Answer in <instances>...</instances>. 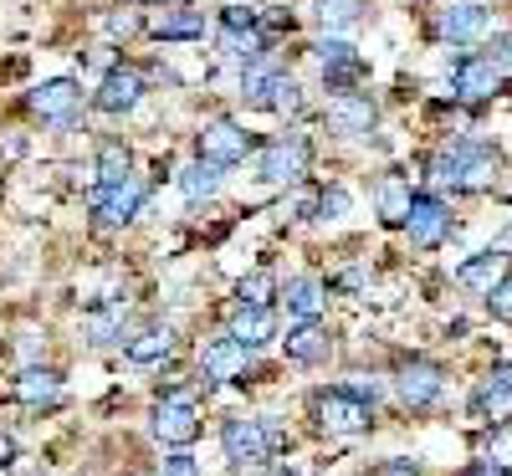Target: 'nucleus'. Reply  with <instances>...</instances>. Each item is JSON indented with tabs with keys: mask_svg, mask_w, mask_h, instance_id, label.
Segmentation results:
<instances>
[{
	"mask_svg": "<svg viewBox=\"0 0 512 476\" xmlns=\"http://www.w3.org/2000/svg\"><path fill=\"white\" fill-rule=\"evenodd\" d=\"M431 180L472 195V190H487V185L497 180V159H492V149H482V144H451V149H441V154L431 159Z\"/></svg>",
	"mask_w": 512,
	"mask_h": 476,
	"instance_id": "obj_1",
	"label": "nucleus"
},
{
	"mask_svg": "<svg viewBox=\"0 0 512 476\" xmlns=\"http://www.w3.org/2000/svg\"><path fill=\"white\" fill-rule=\"evenodd\" d=\"M221 446H226V461L231 466H262L272 456V446H277V430L267 420H246L241 415V420H226Z\"/></svg>",
	"mask_w": 512,
	"mask_h": 476,
	"instance_id": "obj_2",
	"label": "nucleus"
},
{
	"mask_svg": "<svg viewBox=\"0 0 512 476\" xmlns=\"http://www.w3.org/2000/svg\"><path fill=\"white\" fill-rule=\"evenodd\" d=\"M246 149H251V134H246V128H236L231 118H216V123L200 128V159L205 164L231 169V164L246 159Z\"/></svg>",
	"mask_w": 512,
	"mask_h": 476,
	"instance_id": "obj_3",
	"label": "nucleus"
},
{
	"mask_svg": "<svg viewBox=\"0 0 512 476\" xmlns=\"http://www.w3.org/2000/svg\"><path fill=\"white\" fill-rule=\"evenodd\" d=\"M395 389H400V400H405L410 410H425V405H436V400H441V389H446V369H441V364H431V359H410V364H400Z\"/></svg>",
	"mask_w": 512,
	"mask_h": 476,
	"instance_id": "obj_4",
	"label": "nucleus"
},
{
	"mask_svg": "<svg viewBox=\"0 0 512 476\" xmlns=\"http://www.w3.org/2000/svg\"><path fill=\"white\" fill-rule=\"evenodd\" d=\"M497 88H502V67H492L487 57H456V67H451V98L487 103Z\"/></svg>",
	"mask_w": 512,
	"mask_h": 476,
	"instance_id": "obj_5",
	"label": "nucleus"
},
{
	"mask_svg": "<svg viewBox=\"0 0 512 476\" xmlns=\"http://www.w3.org/2000/svg\"><path fill=\"white\" fill-rule=\"evenodd\" d=\"M154 436L164 446H190L200 436V415H195V400L190 395H164L159 410H154Z\"/></svg>",
	"mask_w": 512,
	"mask_h": 476,
	"instance_id": "obj_6",
	"label": "nucleus"
},
{
	"mask_svg": "<svg viewBox=\"0 0 512 476\" xmlns=\"http://www.w3.org/2000/svg\"><path fill=\"white\" fill-rule=\"evenodd\" d=\"M303 169H308V144L303 139H277L262 149V159H256V175H262L267 185H292V180H303Z\"/></svg>",
	"mask_w": 512,
	"mask_h": 476,
	"instance_id": "obj_7",
	"label": "nucleus"
},
{
	"mask_svg": "<svg viewBox=\"0 0 512 476\" xmlns=\"http://www.w3.org/2000/svg\"><path fill=\"white\" fill-rule=\"evenodd\" d=\"M369 405H359L354 395H344V389H333V395H318V425L328 430V436H359V430H369Z\"/></svg>",
	"mask_w": 512,
	"mask_h": 476,
	"instance_id": "obj_8",
	"label": "nucleus"
},
{
	"mask_svg": "<svg viewBox=\"0 0 512 476\" xmlns=\"http://www.w3.org/2000/svg\"><path fill=\"white\" fill-rule=\"evenodd\" d=\"M88 205H93L98 221H108V226H128V221L139 215V205H144V185H139V180H123V185H98Z\"/></svg>",
	"mask_w": 512,
	"mask_h": 476,
	"instance_id": "obj_9",
	"label": "nucleus"
},
{
	"mask_svg": "<svg viewBox=\"0 0 512 476\" xmlns=\"http://www.w3.org/2000/svg\"><path fill=\"white\" fill-rule=\"evenodd\" d=\"M82 108V88L72 77H57V82H41V88L31 93V113H41L47 123H72Z\"/></svg>",
	"mask_w": 512,
	"mask_h": 476,
	"instance_id": "obj_10",
	"label": "nucleus"
},
{
	"mask_svg": "<svg viewBox=\"0 0 512 476\" xmlns=\"http://www.w3.org/2000/svg\"><path fill=\"white\" fill-rule=\"evenodd\" d=\"M405 231H410L415 246H441V241L451 236V215H446V205H441L436 195H415Z\"/></svg>",
	"mask_w": 512,
	"mask_h": 476,
	"instance_id": "obj_11",
	"label": "nucleus"
},
{
	"mask_svg": "<svg viewBox=\"0 0 512 476\" xmlns=\"http://www.w3.org/2000/svg\"><path fill=\"white\" fill-rule=\"evenodd\" d=\"M328 128H333L338 139L369 134V128H374V98H364V93H338V98L328 103Z\"/></svg>",
	"mask_w": 512,
	"mask_h": 476,
	"instance_id": "obj_12",
	"label": "nucleus"
},
{
	"mask_svg": "<svg viewBox=\"0 0 512 476\" xmlns=\"http://www.w3.org/2000/svg\"><path fill=\"white\" fill-rule=\"evenodd\" d=\"M200 374L210 384H221V379H241L246 374V349L226 333V338H210L205 349H200Z\"/></svg>",
	"mask_w": 512,
	"mask_h": 476,
	"instance_id": "obj_13",
	"label": "nucleus"
},
{
	"mask_svg": "<svg viewBox=\"0 0 512 476\" xmlns=\"http://www.w3.org/2000/svg\"><path fill=\"white\" fill-rule=\"evenodd\" d=\"M139 98H144V77L134 72V67H113L108 77H103V88H98V108L103 113H128V108H139Z\"/></svg>",
	"mask_w": 512,
	"mask_h": 476,
	"instance_id": "obj_14",
	"label": "nucleus"
},
{
	"mask_svg": "<svg viewBox=\"0 0 512 476\" xmlns=\"http://www.w3.org/2000/svg\"><path fill=\"white\" fill-rule=\"evenodd\" d=\"M487 26H492V11L477 6V0L441 11V21H436V31H441L446 41H477V36H487Z\"/></svg>",
	"mask_w": 512,
	"mask_h": 476,
	"instance_id": "obj_15",
	"label": "nucleus"
},
{
	"mask_svg": "<svg viewBox=\"0 0 512 476\" xmlns=\"http://www.w3.org/2000/svg\"><path fill=\"white\" fill-rule=\"evenodd\" d=\"M231 338L241 343L246 354H251V349H262V343H272V338H277V318H272V308H236V318H231Z\"/></svg>",
	"mask_w": 512,
	"mask_h": 476,
	"instance_id": "obj_16",
	"label": "nucleus"
},
{
	"mask_svg": "<svg viewBox=\"0 0 512 476\" xmlns=\"http://www.w3.org/2000/svg\"><path fill=\"white\" fill-rule=\"evenodd\" d=\"M472 410L477 415H507L512 410V364H497L472 395Z\"/></svg>",
	"mask_w": 512,
	"mask_h": 476,
	"instance_id": "obj_17",
	"label": "nucleus"
},
{
	"mask_svg": "<svg viewBox=\"0 0 512 476\" xmlns=\"http://www.w3.org/2000/svg\"><path fill=\"white\" fill-rule=\"evenodd\" d=\"M374 200H379V215H384V221H390V226H405V221H410V205H415V190H410L405 175H384L379 190H374Z\"/></svg>",
	"mask_w": 512,
	"mask_h": 476,
	"instance_id": "obj_18",
	"label": "nucleus"
},
{
	"mask_svg": "<svg viewBox=\"0 0 512 476\" xmlns=\"http://www.w3.org/2000/svg\"><path fill=\"white\" fill-rule=\"evenodd\" d=\"M169 354H175V328L169 323H154L139 338H128V364H159Z\"/></svg>",
	"mask_w": 512,
	"mask_h": 476,
	"instance_id": "obj_19",
	"label": "nucleus"
},
{
	"mask_svg": "<svg viewBox=\"0 0 512 476\" xmlns=\"http://www.w3.org/2000/svg\"><path fill=\"white\" fill-rule=\"evenodd\" d=\"M282 302H287V313H292L297 323H318V308H323V282H318V277H292V282H287V292H282Z\"/></svg>",
	"mask_w": 512,
	"mask_h": 476,
	"instance_id": "obj_20",
	"label": "nucleus"
},
{
	"mask_svg": "<svg viewBox=\"0 0 512 476\" xmlns=\"http://www.w3.org/2000/svg\"><path fill=\"white\" fill-rule=\"evenodd\" d=\"M456 282L482 292V297H492V287L502 282V251H482V256H472V262H461L456 267Z\"/></svg>",
	"mask_w": 512,
	"mask_h": 476,
	"instance_id": "obj_21",
	"label": "nucleus"
},
{
	"mask_svg": "<svg viewBox=\"0 0 512 476\" xmlns=\"http://www.w3.org/2000/svg\"><path fill=\"white\" fill-rule=\"evenodd\" d=\"M287 359H297V364L328 359V333H323L318 323H297V328L287 333Z\"/></svg>",
	"mask_w": 512,
	"mask_h": 476,
	"instance_id": "obj_22",
	"label": "nucleus"
},
{
	"mask_svg": "<svg viewBox=\"0 0 512 476\" xmlns=\"http://www.w3.org/2000/svg\"><path fill=\"white\" fill-rule=\"evenodd\" d=\"M16 400L21 405H52V400H62V379L52 369H26L16 379Z\"/></svg>",
	"mask_w": 512,
	"mask_h": 476,
	"instance_id": "obj_23",
	"label": "nucleus"
},
{
	"mask_svg": "<svg viewBox=\"0 0 512 476\" xmlns=\"http://www.w3.org/2000/svg\"><path fill=\"white\" fill-rule=\"evenodd\" d=\"M272 88H277V67H272V62H251V67L241 72V98H246L251 108H267V103H272Z\"/></svg>",
	"mask_w": 512,
	"mask_h": 476,
	"instance_id": "obj_24",
	"label": "nucleus"
},
{
	"mask_svg": "<svg viewBox=\"0 0 512 476\" xmlns=\"http://www.w3.org/2000/svg\"><path fill=\"white\" fill-rule=\"evenodd\" d=\"M216 164H205V159H195V164H185L180 169V195L190 200V205H200V200H210L216 195Z\"/></svg>",
	"mask_w": 512,
	"mask_h": 476,
	"instance_id": "obj_25",
	"label": "nucleus"
},
{
	"mask_svg": "<svg viewBox=\"0 0 512 476\" xmlns=\"http://www.w3.org/2000/svg\"><path fill=\"white\" fill-rule=\"evenodd\" d=\"M82 338H88V343H113V338H123V308H118V302H108V308H98V313L82 318Z\"/></svg>",
	"mask_w": 512,
	"mask_h": 476,
	"instance_id": "obj_26",
	"label": "nucleus"
},
{
	"mask_svg": "<svg viewBox=\"0 0 512 476\" xmlns=\"http://www.w3.org/2000/svg\"><path fill=\"white\" fill-rule=\"evenodd\" d=\"M318 62H323V72H359L364 62H359V47H349V41H338V36H328L323 47H318Z\"/></svg>",
	"mask_w": 512,
	"mask_h": 476,
	"instance_id": "obj_27",
	"label": "nucleus"
},
{
	"mask_svg": "<svg viewBox=\"0 0 512 476\" xmlns=\"http://www.w3.org/2000/svg\"><path fill=\"white\" fill-rule=\"evenodd\" d=\"M359 0H313V16L328 26V31H338V26H354L359 21Z\"/></svg>",
	"mask_w": 512,
	"mask_h": 476,
	"instance_id": "obj_28",
	"label": "nucleus"
},
{
	"mask_svg": "<svg viewBox=\"0 0 512 476\" xmlns=\"http://www.w3.org/2000/svg\"><path fill=\"white\" fill-rule=\"evenodd\" d=\"M128 180V149L123 144H103L98 149V185H123Z\"/></svg>",
	"mask_w": 512,
	"mask_h": 476,
	"instance_id": "obj_29",
	"label": "nucleus"
},
{
	"mask_svg": "<svg viewBox=\"0 0 512 476\" xmlns=\"http://www.w3.org/2000/svg\"><path fill=\"white\" fill-rule=\"evenodd\" d=\"M200 31H205V21L195 11H175V16H159L154 21V36L159 41H180V36H200Z\"/></svg>",
	"mask_w": 512,
	"mask_h": 476,
	"instance_id": "obj_30",
	"label": "nucleus"
},
{
	"mask_svg": "<svg viewBox=\"0 0 512 476\" xmlns=\"http://www.w3.org/2000/svg\"><path fill=\"white\" fill-rule=\"evenodd\" d=\"M272 292H277L272 272H251V277L241 282V308H267V302H272Z\"/></svg>",
	"mask_w": 512,
	"mask_h": 476,
	"instance_id": "obj_31",
	"label": "nucleus"
},
{
	"mask_svg": "<svg viewBox=\"0 0 512 476\" xmlns=\"http://www.w3.org/2000/svg\"><path fill=\"white\" fill-rule=\"evenodd\" d=\"M297 103H303V88H297V77L277 72V88H272V113H297Z\"/></svg>",
	"mask_w": 512,
	"mask_h": 476,
	"instance_id": "obj_32",
	"label": "nucleus"
},
{
	"mask_svg": "<svg viewBox=\"0 0 512 476\" xmlns=\"http://www.w3.org/2000/svg\"><path fill=\"white\" fill-rule=\"evenodd\" d=\"M256 21H262V16H256L251 6H226V11H221L226 36H241V31H246V36H256Z\"/></svg>",
	"mask_w": 512,
	"mask_h": 476,
	"instance_id": "obj_33",
	"label": "nucleus"
},
{
	"mask_svg": "<svg viewBox=\"0 0 512 476\" xmlns=\"http://www.w3.org/2000/svg\"><path fill=\"white\" fill-rule=\"evenodd\" d=\"M487 308H492V318H497V323H512V277H502V282L492 287Z\"/></svg>",
	"mask_w": 512,
	"mask_h": 476,
	"instance_id": "obj_34",
	"label": "nucleus"
},
{
	"mask_svg": "<svg viewBox=\"0 0 512 476\" xmlns=\"http://www.w3.org/2000/svg\"><path fill=\"white\" fill-rule=\"evenodd\" d=\"M487 456H492V466H512V425H502V430L487 436Z\"/></svg>",
	"mask_w": 512,
	"mask_h": 476,
	"instance_id": "obj_35",
	"label": "nucleus"
},
{
	"mask_svg": "<svg viewBox=\"0 0 512 476\" xmlns=\"http://www.w3.org/2000/svg\"><path fill=\"white\" fill-rule=\"evenodd\" d=\"M344 210H349V190H338V185H333V190L318 195V215H323V221H338Z\"/></svg>",
	"mask_w": 512,
	"mask_h": 476,
	"instance_id": "obj_36",
	"label": "nucleus"
},
{
	"mask_svg": "<svg viewBox=\"0 0 512 476\" xmlns=\"http://www.w3.org/2000/svg\"><path fill=\"white\" fill-rule=\"evenodd\" d=\"M344 395H354L359 405H369V410H374V400L384 395V384H379V379H364V374H354V384L344 389Z\"/></svg>",
	"mask_w": 512,
	"mask_h": 476,
	"instance_id": "obj_37",
	"label": "nucleus"
},
{
	"mask_svg": "<svg viewBox=\"0 0 512 476\" xmlns=\"http://www.w3.org/2000/svg\"><path fill=\"white\" fill-rule=\"evenodd\" d=\"M487 62H492V67H512V36H497V41H492Z\"/></svg>",
	"mask_w": 512,
	"mask_h": 476,
	"instance_id": "obj_38",
	"label": "nucleus"
},
{
	"mask_svg": "<svg viewBox=\"0 0 512 476\" xmlns=\"http://www.w3.org/2000/svg\"><path fill=\"white\" fill-rule=\"evenodd\" d=\"M164 476H200V466H195V456L180 451V456H169V461H164Z\"/></svg>",
	"mask_w": 512,
	"mask_h": 476,
	"instance_id": "obj_39",
	"label": "nucleus"
},
{
	"mask_svg": "<svg viewBox=\"0 0 512 476\" xmlns=\"http://www.w3.org/2000/svg\"><path fill=\"white\" fill-rule=\"evenodd\" d=\"M374 476H420V471H415L410 461H384V466H379Z\"/></svg>",
	"mask_w": 512,
	"mask_h": 476,
	"instance_id": "obj_40",
	"label": "nucleus"
},
{
	"mask_svg": "<svg viewBox=\"0 0 512 476\" xmlns=\"http://www.w3.org/2000/svg\"><path fill=\"white\" fill-rule=\"evenodd\" d=\"M139 21L134 16H108V36H128V31H134Z\"/></svg>",
	"mask_w": 512,
	"mask_h": 476,
	"instance_id": "obj_41",
	"label": "nucleus"
},
{
	"mask_svg": "<svg viewBox=\"0 0 512 476\" xmlns=\"http://www.w3.org/2000/svg\"><path fill=\"white\" fill-rule=\"evenodd\" d=\"M461 476H507V471H502V466H492V461H482V466H466Z\"/></svg>",
	"mask_w": 512,
	"mask_h": 476,
	"instance_id": "obj_42",
	"label": "nucleus"
},
{
	"mask_svg": "<svg viewBox=\"0 0 512 476\" xmlns=\"http://www.w3.org/2000/svg\"><path fill=\"white\" fill-rule=\"evenodd\" d=\"M11 456H16V441H11V436H0V466H6Z\"/></svg>",
	"mask_w": 512,
	"mask_h": 476,
	"instance_id": "obj_43",
	"label": "nucleus"
},
{
	"mask_svg": "<svg viewBox=\"0 0 512 476\" xmlns=\"http://www.w3.org/2000/svg\"><path fill=\"white\" fill-rule=\"evenodd\" d=\"M272 476H297V471H272Z\"/></svg>",
	"mask_w": 512,
	"mask_h": 476,
	"instance_id": "obj_44",
	"label": "nucleus"
}]
</instances>
